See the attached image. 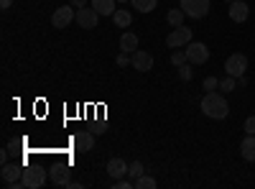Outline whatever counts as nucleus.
<instances>
[{
  "instance_id": "f257e3e1",
  "label": "nucleus",
  "mask_w": 255,
  "mask_h": 189,
  "mask_svg": "<svg viewBox=\"0 0 255 189\" xmlns=\"http://www.w3.org/2000/svg\"><path fill=\"white\" fill-rule=\"evenodd\" d=\"M199 108L212 120H225L230 115V105H227L225 95H220V92H207L202 97V102H199Z\"/></svg>"
},
{
  "instance_id": "f03ea898",
  "label": "nucleus",
  "mask_w": 255,
  "mask_h": 189,
  "mask_svg": "<svg viewBox=\"0 0 255 189\" xmlns=\"http://www.w3.org/2000/svg\"><path fill=\"white\" fill-rule=\"evenodd\" d=\"M23 189H38L46 184V169L44 166H26L23 169Z\"/></svg>"
},
{
  "instance_id": "7ed1b4c3",
  "label": "nucleus",
  "mask_w": 255,
  "mask_h": 189,
  "mask_svg": "<svg viewBox=\"0 0 255 189\" xmlns=\"http://www.w3.org/2000/svg\"><path fill=\"white\" fill-rule=\"evenodd\" d=\"M225 72H227L230 77L240 79V77L248 72V56H245V54H232V56L225 61Z\"/></svg>"
},
{
  "instance_id": "20e7f679",
  "label": "nucleus",
  "mask_w": 255,
  "mask_h": 189,
  "mask_svg": "<svg viewBox=\"0 0 255 189\" xmlns=\"http://www.w3.org/2000/svg\"><path fill=\"white\" fill-rule=\"evenodd\" d=\"M181 10L189 18H204L209 13V0H181Z\"/></svg>"
},
{
  "instance_id": "39448f33",
  "label": "nucleus",
  "mask_w": 255,
  "mask_h": 189,
  "mask_svg": "<svg viewBox=\"0 0 255 189\" xmlns=\"http://www.w3.org/2000/svg\"><path fill=\"white\" fill-rule=\"evenodd\" d=\"M186 56H189V64H204V61L209 59V49L202 44V41H191V44H186Z\"/></svg>"
},
{
  "instance_id": "423d86ee",
  "label": "nucleus",
  "mask_w": 255,
  "mask_h": 189,
  "mask_svg": "<svg viewBox=\"0 0 255 189\" xmlns=\"http://www.w3.org/2000/svg\"><path fill=\"white\" fill-rule=\"evenodd\" d=\"M186 44H191V28H184V26L174 28L171 33H168V38H166V46L168 49H181Z\"/></svg>"
},
{
  "instance_id": "0eeeda50",
  "label": "nucleus",
  "mask_w": 255,
  "mask_h": 189,
  "mask_svg": "<svg viewBox=\"0 0 255 189\" xmlns=\"http://www.w3.org/2000/svg\"><path fill=\"white\" fill-rule=\"evenodd\" d=\"M74 18H77L74 5H61V8H56V10H54V15H51V23H54V28H67Z\"/></svg>"
},
{
  "instance_id": "6e6552de",
  "label": "nucleus",
  "mask_w": 255,
  "mask_h": 189,
  "mask_svg": "<svg viewBox=\"0 0 255 189\" xmlns=\"http://www.w3.org/2000/svg\"><path fill=\"white\" fill-rule=\"evenodd\" d=\"M97 20H100V13L95 8H77V23L82 28H97Z\"/></svg>"
},
{
  "instance_id": "1a4fd4ad",
  "label": "nucleus",
  "mask_w": 255,
  "mask_h": 189,
  "mask_svg": "<svg viewBox=\"0 0 255 189\" xmlns=\"http://www.w3.org/2000/svg\"><path fill=\"white\" fill-rule=\"evenodd\" d=\"M92 146H95V136L90 131H77L72 136V149L74 151H92Z\"/></svg>"
},
{
  "instance_id": "9d476101",
  "label": "nucleus",
  "mask_w": 255,
  "mask_h": 189,
  "mask_svg": "<svg viewBox=\"0 0 255 189\" xmlns=\"http://www.w3.org/2000/svg\"><path fill=\"white\" fill-rule=\"evenodd\" d=\"M248 15H250V5L243 3V0H232L230 3V18L235 20V23H245Z\"/></svg>"
},
{
  "instance_id": "9b49d317",
  "label": "nucleus",
  "mask_w": 255,
  "mask_h": 189,
  "mask_svg": "<svg viewBox=\"0 0 255 189\" xmlns=\"http://www.w3.org/2000/svg\"><path fill=\"white\" fill-rule=\"evenodd\" d=\"M128 166H130V164H125L120 156H113V159L108 161V174H110L113 179H123V177H128Z\"/></svg>"
},
{
  "instance_id": "f8f14e48",
  "label": "nucleus",
  "mask_w": 255,
  "mask_h": 189,
  "mask_svg": "<svg viewBox=\"0 0 255 189\" xmlns=\"http://www.w3.org/2000/svg\"><path fill=\"white\" fill-rule=\"evenodd\" d=\"M133 67L138 72H148V69H153V56L148 54V51H133Z\"/></svg>"
},
{
  "instance_id": "ddd939ff",
  "label": "nucleus",
  "mask_w": 255,
  "mask_h": 189,
  "mask_svg": "<svg viewBox=\"0 0 255 189\" xmlns=\"http://www.w3.org/2000/svg\"><path fill=\"white\" fill-rule=\"evenodd\" d=\"M240 156H243L245 161H255V136H253V133H248V136L243 138V143H240Z\"/></svg>"
},
{
  "instance_id": "4468645a",
  "label": "nucleus",
  "mask_w": 255,
  "mask_h": 189,
  "mask_svg": "<svg viewBox=\"0 0 255 189\" xmlns=\"http://www.w3.org/2000/svg\"><path fill=\"white\" fill-rule=\"evenodd\" d=\"M120 51H128V54L138 51V36H135L133 31H125V33L120 36Z\"/></svg>"
},
{
  "instance_id": "2eb2a0df",
  "label": "nucleus",
  "mask_w": 255,
  "mask_h": 189,
  "mask_svg": "<svg viewBox=\"0 0 255 189\" xmlns=\"http://www.w3.org/2000/svg\"><path fill=\"white\" fill-rule=\"evenodd\" d=\"M51 182L56 187H64L69 182V166H64V164H56L54 169H51Z\"/></svg>"
},
{
  "instance_id": "dca6fc26",
  "label": "nucleus",
  "mask_w": 255,
  "mask_h": 189,
  "mask_svg": "<svg viewBox=\"0 0 255 189\" xmlns=\"http://www.w3.org/2000/svg\"><path fill=\"white\" fill-rule=\"evenodd\" d=\"M92 8L100 15H113L115 13V0H92Z\"/></svg>"
},
{
  "instance_id": "f3484780",
  "label": "nucleus",
  "mask_w": 255,
  "mask_h": 189,
  "mask_svg": "<svg viewBox=\"0 0 255 189\" xmlns=\"http://www.w3.org/2000/svg\"><path fill=\"white\" fill-rule=\"evenodd\" d=\"M113 20H115L118 28H128V26H130V20H133V13L130 10H115L113 13Z\"/></svg>"
},
{
  "instance_id": "a211bd4d",
  "label": "nucleus",
  "mask_w": 255,
  "mask_h": 189,
  "mask_svg": "<svg viewBox=\"0 0 255 189\" xmlns=\"http://www.w3.org/2000/svg\"><path fill=\"white\" fill-rule=\"evenodd\" d=\"M184 18H186V13H184L181 8L168 10V15H166V20H168V26H171V28H179V26H184Z\"/></svg>"
},
{
  "instance_id": "6ab92c4d",
  "label": "nucleus",
  "mask_w": 255,
  "mask_h": 189,
  "mask_svg": "<svg viewBox=\"0 0 255 189\" xmlns=\"http://www.w3.org/2000/svg\"><path fill=\"white\" fill-rule=\"evenodd\" d=\"M133 189H156V179H153V177L140 174V177L133 182Z\"/></svg>"
},
{
  "instance_id": "aec40b11",
  "label": "nucleus",
  "mask_w": 255,
  "mask_h": 189,
  "mask_svg": "<svg viewBox=\"0 0 255 189\" xmlns=\"http://www.w3.org/2000/svg\"><path fill=\"white\" fill-rule=\"evenodd\" d=\"M133 8H138V13H151L156 8V0H130Z\"/></svg>"
},
{
  "instance_id": "412c9836",
  "label": "nucleus",
  "mask_w": 255,
  "mask_h": 189,
  "mask_svg": "<svg viewBox=\"0 0 255 189\" xmlns=\"http://www.w3.org/2000/svg\"><path fill=\"white\" fill-rule=\"evenodd\" d=\"M140 174H145V169H143V164H140V161H133L130 166H128V179H133V182H135Z\"/></svg>"
},
{
  "instance_id": "4be33fe9",
  "label": "nucleus",
  "mask_w": 255,
  "mask_h": 189,
  "mask_svg": "<svg viewBox=\"0 0 255 189\" xmlns=\"http://www.w3.org/2000/svg\"><path fill=\"white\" fill-rule=\"evenodd\" d=\"M220 90H222V92H235V90H238V79L227 74V77L220 82Z\"/></svg>"
},
{
  "instance_id": "5701e85b",
  "label": "nucleus",
  "mask_w": 255,
  "mask_h": 189,
  "mask_svg": "<svg viewBox=\"0 0 255 189\" xmlns=\"http://www.w3.org/2000/svg\"><path fill=\"white\" fill-rule=\"evenodd\" d=\"M191 69H194V64H189V61H186V64H181L179 67V79L181 82H189L191 77H194V72H191Z\"/></svg>"
},
{
  "instance_id": "b1692460",
  "label": "nucleus",
  "mask_w": 255,
  "mask_h": 189,
  "mask_svg": "<svg viewBox=\"0 0 255 189\" xmlns=\"http://www.w3.org/2000/svg\"><path fill=\"white\" fill-rule=\"evenodd\" d=\"M186 61H189L186 51H179V49H174V54H171V64H174V67H181V64H186Z\"/></svg>"
},
{
  "instance_id": "393cba45",
  "label": "nucleus",
  "mask_w": 255,
  "mask_h": 189,
  "mask_svg": "<svg viewBox=\"0 0 255 189\" xmlns=\"http://www.w3.org/2000/svg\"><path fill=\"white\" fill-rule=\"evenodd\" d=\"M115 61H118V67H128V64H133V54H128V51H120Z\"/></svg>"
},
{
  "instance_id": "a878e982",
  "label": "nucleus",
  "mask_w": 255,
  "mask_h": 189,
  "mask_svg": "<svg viewBox=\"0 0 255 189\" xmlns=\"http://www.w3.org/2000/svg\"><path fill=\"white\" fill-rule=\"evenodd\" d=\"M202 87H204L207 92H215V90L220 87V82H217V77H207V79H204V85H202Z\"/></svg>"
},
{
  "instance_id": "bb28decb",
  "label": "nucleus",
  "mask_w": 255,
  "mask_h": 189,
  "mask_svg": "<svg viewBox=\"0 0 255 189\" xmlns=\"http://www.w3.org/2000/svg\"><path fill=\"white\" fill-rule=\"evenodd\" d=\"M245 133H253V136H255V115H250V118L245 120Z\"/></svg>"
},
{
  "instance_id": "cd10ccee",
  "label": "nucleus",
  "mask_w": 255,
  "mask_h": 189,
  "mask_svg": "<svg viewBox=\"0 0 255 189\" xmlns=\"http://www.w3.org/2000/svg\"><path fill=\"white\" fill-rule=\"evenodd\" d=\"M13 5V0H0V8H3V10H8Z\"/></svg>"
},
{
  "instance_id": "c85d7f7f",
  "label": "nucleus",
  "mask_w": 255,
  "mask_h": 189,
  "mask_svg": "<svg viewBox=\"0 0 255 189\" xmlns=\"http://www.w3.org/2000/svg\"><path fill=\"white\" fill-rule=\"evenodd\" d=\"M72 5L74 8H84V5H87V0H72Z\"/></svg>"
},
{
  "instance_id": "c756f323",
  "label": "nucleus",
  "mask_w": 255,
  "mask_h": 189,
  "mask_svg": "<svg viewBox=\"0 0 255 189\" xmlns=\"http://www.w3.org/2000/svg\"><path fill=\"white\" fill-rule=\"evenodd\" d=\"M64 187H69V189H82V184H79V182H67Z\"/></svg>"
},
{
  "instance_id": "7c9ffc66",
  "label": "nucleus",
  "mask_w": 255,
  "mask_h": 189,
  "mask_svg": "<svg viewBox=\"0 0 255 189\" xmlns=\"http://www.w3.org/2000/svg\"><path fill=\"white\" fill-rule=\"evenodd\" d=\"M118 3H130V0H118Z\"/></svg>"
},
{
  "instance_id": "2f4dec72",
  "label": "nucleus",
  "mask_w": 255,
  "mask_h": 189,
  "mask_svg": "<svg viewBox=\"0 0 255 189\" xmlns=\"http://www.w3.org/2000/svg\"><path fill=\"white\" fill-rule=\"evenodd\" d=\"M227 3H232V0H227Z\"/></svg>"
}]
</instances>
